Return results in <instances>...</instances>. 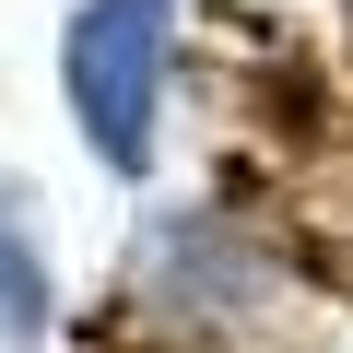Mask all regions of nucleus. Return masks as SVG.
I'll list each match as a JSON object with an SVG mask.
<instances>
[{
    "label": "nucleus",
    "instance_id": "nucleus-1",
    "mask_svg": "<svg viewBox=\"0 0 353 353\" xmlns=\"http://www.w3.org/2000/svg\"><path fill=\"white\" fill-rule=\"evenodd\" d=\"M165 12H176V0H83L71 36H59L71 118H83V141H94L118 176H141V153H153V106H165Z\"/></svg>",
    "mask_w": 353,
    "mask_h": 353
},
{
    "label": "nucleus",
    "instance_id": "nucleus-2",
    "mask_svg": "<svg viewBox=\"0 0 353 353\" xmlns=\"http://www.w3.org/2000/svg\"><path fill=\"white\" fill-rule=\"evenodd\" d=\"M130 283L165 294L176 318H248V306H259V271H248V248H236L212 212H176V224L130 259Z\"/></svg>",
    "mask_w": 353,
    "mask_h": 353
},
{
    "label": "nucleus",
    "instance_id": "nucleus-3",
    "mask_svg": "<svg viewBox=\"0 0 353 353\" xmlns=\"http://www.w3.org/2000/svg\"><path fill=\"white\" fill-rule=\"evenodd\" d=\"M0 341H48V259L12 212H0Z\"/></svg>",
    "mask_w": 353,
    "mask_h": 353
}]
</instances>
